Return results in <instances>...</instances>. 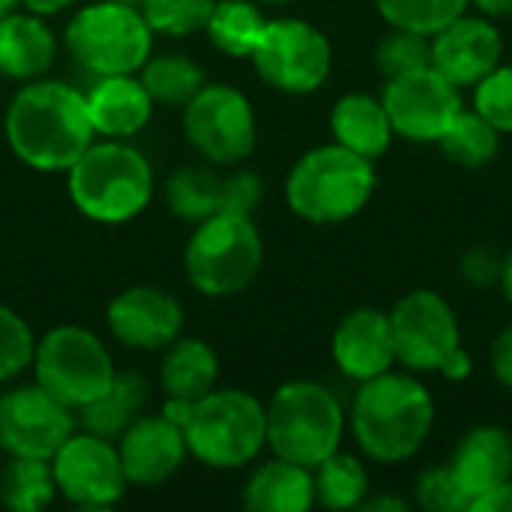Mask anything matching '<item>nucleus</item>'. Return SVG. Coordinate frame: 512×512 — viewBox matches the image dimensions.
Returning <instances> with one entry per match:
<instances>
[{
    "label": "nucleus",
    "mask_w": 512,
    "mask_h": 512,
    "mask_svg": "<svg viewBox=\"0 0 512 512\" xmlns=\"http://www.w3.org/2000/svg\"><path fill=\"white\" fill-rule=\"evenodd\" d=\"M3 129L15 159L45 174L69 171L96 141L84 93L51 78L24 81L18 87L6 108Z\"/></svg>",
    "instance_id": "f257e3e1"
},
{
    "label": "nucleus",
    "mask_w": 512,
    "mask_h": 512,
    "mask_svg": "<svg viewBox=\"0 0 512 512\" xmlns=\"http://www.w3.org/2000/svg\"><path fill=\"white\" fill-rule=\"evenodd\" d=\"M435 423V402L429 390L399 372H384L363 381L354 408L351 432L360 450L375 462H405L429 438Z\"/></svg>",
    "instance_id": "f03ea898"
},
{
    "label": "nucleus",
    "mask_w": 512,
    "mask_h": 512,
    "mask_svg": "<svg viewBox=\"0 0 512 512\" xmlns=\"http://www.w3.org/2000/svg\"><path fill=\"white\" fill-rule=\"evenodd\" d=\"M66 189L81 216L99 225H126L153 198V168L138 147L102 138L72 162Z\"/></svg>",
    "instance_id": "7ed1b4c3"
},
{
    "label": "nucleus",
    "mask_w": 512,
    "mask_h": 512,
    "mask_svg": "<svg viewBox=\"0 0 512 512\" xmlns=\"http://www.w3.org/2000/svg\"><path fill=\"white\" fill-rule=\"evenodd\" d=\"M372 192V159L336 141L303 153L285 180L288 207L294 210V216L312 225H339L354 219L369 204Z\"/></svg>",
    "instance_id": "20e7f679"
},
{
    "label": "nucleus",
    "mask_w": 512,
    "mask_h": 512,
    "mask_svg": "<svg viewBox=\"0 0 512 512\" xmlns=\"http://www.w3.org/2000/svg\"><path fill=\"white\" fill-rule=\"evenodd\" d=\"M183 435L192 459L216 471H237L267 447V405L246 390H210L192 402Z\"/></svg>",
    "instance_id": "39448f33"
},
{
    "label": "nucleus",
    "mask_w": 512,
    "mask_h": 512,
    "mask_svg": "<svg viewBox=\"0 0 512 512\" xmlns=\"http://www.w3.org/2000/svg\"><path fill=\"white\" fill-rule=\"evenodd\" d=\"M345 435L339 399L318 381H288L267 402V447L303 468L333 456Z\"/></svg>",
    "instance_id": "423d86ee"
},
{
    "label": "nucleus",
    "mask_w": 512,
    "mask_h": 512,
    "mask_svg": "<svg viewBox=\"0 0 512 512\" xmlns=\"http://www.w3.org/2000/svg\"><path fill=\"white\" fill-rule=\"evenodd\" d=\"M264 264V240L252 216L213 213L186 240L183 267L195 291L231 297L246 291Z\"/></svg>",
    "instance_id": "0eeeda50"
},
{
    "label": "nucleus",
    "mask_w": 512,
    "mask_h": 512,
    "mask_svg": "<svg viewBox=\"0 0 512 512\" xmlns=\"http://www.w3.org/2000/svg\"><path fill=\"white\" fill-rule=\"evenodd\" d=\"M153 30L141 9L114 0L81 6L66 24L63 45L90 75H135L150 51Z\"/></svg>",
    "instance_id": "6e6552de"
},
{
    "label": "nucleus",
    "mask_w": 512,
    "mask_h": 512,
    "mask_svg": "<svg viewBox=\"0 0 512 512\" xmlns=\"http://www.w3.org/2000/svg\"><path fill=\"white\" fill-rule=\"evenodd\" d=\"M33 375L36 384L60 399L66 408L81 411L111 387L117 369L108 348L93 330L60 324L36 342Z\"/></svg>",
    "instance_id": "1a4fd4ad"
},
{
    "label": "nucleus",
    "mask_w": 512,
    "mask_h": 512,
    "mask_svg": "<svg viewBox=\"0 0 512 512\" xmlns=\"http://www.w3.org/2000/svg\"><path fill=\"white\" fill-rule=\"evenodd\" d=\"M183 132L210 165H237L258 144L252 102L231 84H204L183 105Z\"/></svg>",
    "instance_id": "9d476101"
},
{
    "label": "nucleus",
    "mask_w": 512,
    "mask_h": 512,
    "mask_svg": "<svg viewBox=\"0 0 512 512\" xmlns=\"http://www.w3.org/2000/svg\"><path fill=\"white\" fill-rule=\"evenodd\" d=\"M255 72L282 93H315L333 66L327 36L303 18H267V27L249 57Z\"/></svg>",
    "instance_id": "9b49d317"
},
{
    "label": "nucleus",
    "mask_w": 512,
    "mask_h": 512,
    "mask_svg": "<svg viewBox=\"0 0 512 512\" xmlns=\"http://www.w3.org/2000/svg\"><path fill=\"white\" fill-rule=\"evenodd\" d=\"M57 495L81 510H108L126 495V471L117 441L93 432H72L51 456Z\"/></svg>",
    "instance_id": "f8f14e48"
},
{
    "label": "nucleus",
    "mask_w": 512,
    "mask_h": 512,
    "mask_svg": "<svg viewBox=\"0 0 512 512\" xmlns=\"http://www.w3.org/2000/svg\"><path fill=\"white\" fill-rule=\"evenodd\" d=\"M396 363L411 372H441L462 348V330L453 306L435 291H411L390 312Z\"/></svg>",
    "instance_id": "ddd939ff"
},
{
    "label": "nucleus",
    "mask_w": 512,
    "mask_h": 512,
    "mask_svg": "<svg viewBox=\"0 0 512 512\" xmlns=\"http://www.w3.org/2000/svg\"><path fill=\"white\" fill-rule=\"evenodd\" d=\"M75 432V411L39 384L0 396V450L21 459H48Z\"/></svg>",
    "instance_id": "4468645a"
},
{
    "label": "nucleus",
    "mask_w": 512,
    "mask_h": 512,
    "mask_svg": "<svg viewBox=\"0 0 512 512\" xmlns=\"http://www.w3.org/2000/svg\"><path fill=\"white\" fill-rule=\"evenodd\" d=\"M384 108L393 132L408 141H438L453 117L462 111V90L438 69L426 66L411 75L390 78L384 87Z\"/></svg>",
    "instance_id": "2eb2a0df"
},
{
    "label": "nucleus",
    "mask_w": 512,
    "mask_h": 512,
    "mask_svg": "<svg viewBox=\"0 0 512 512\" xmlns=\"http://www.w3.org/2000/svg\"><path fill=\"white\" fill-rule=\"evenodd\" d=\"M105 321L120 345L132 351H165L174 339H180L183 306L162 288L135 285L108 303Z\"/></svg>",
    "instance_id": "dca6fc26"
},
{
    "label": "nucleus",
    "mask_w": 512,
    "mask_h": 512,
    "mask_svg": "<svg viewBox=\"0 0 512 512\" xmlns=\"http://www.w3.org/2000/svg\"><path fill=\"white\" fill-rule=\"evenodd\" d=\"M501 54V33L483 15L462 12L438 33H432V69H438L459 90L474 87L495 66H501Z\"/></svg>",
    "instance_id": "f3484780"
},
{
    "label": "nucleus",
    "mask_w": 512,
    "mask_h": 512,
    "mask_svg": "<svg viewBox=\"0 0 512 512\" xmlns=\"http://www.w3.org/2000/svg\"><path fill=\"white\" fill-rule=\"evenodd\" d=\"M117 453L129 486L150 489L168 483L183 468L189 447L180 426H174L162 414H141L117 438Z\"/></svg>",
    "instance_id": "a211bd4d"
},
{
    "label": "nucleus",
    "mask_w": 512,
    "mask_h": 512,
    "mask_svg": "<svg viewBox=\"0 0 512 512\" xmlns=\"http://www.w3.org/2000/svg\"><path fill=\"white\" fill-rule=\"evenodd\" d=\"M333 363L351 381H372L393 369L396 342L390 315L378 309L348 312L333 333Z\"/></svg>",
    "instance_id": "6ab92c4d"
},
{
    "label": "nucleus",
    "mask_w": 512,
    "mask_h": 512,
    "mask_svg": "<svg viewBox=\"0 0 512 512\" xmlns=\"http://www.w3.org/2000/svg\"><path fill=\"white\" fill-rule=\"evenodd\" d=\"M87 114L93 123V132L99 138H117L129 141L138 135L150 117H153V99L147 87L135 75H99L96 84L84 93Z\"/></svg>",
    "instance_id": "aec40b11"
},
{
    "label": "nucleus",
    "mask_w": 512,
    "mask_h": 512,
    "mask_svg": "<svg viewBox=\"0 0 512 512\" xmlns=\"http://www.w3.org/2000/svg\"><path fill=\"white\" fill-rule=\"evenodd\" d=\"M462 492L471 501V510L477 501L492 495L498 486H504L512 477V441L510 435L498 426H477L471 429L450 462Z\"/></svg>",
    "instance_id": "412c9836"
},
{
    "label": "nucleus",
    "mask_w": 512,
    "mask_h": 512,
    "mask_svg": "<svg viewBox=\"0 0 512 512\" xmlns=\"http://www.w3.org/2000/svg\"><path fill=\"white\" fill-rule=\"evenodd\" d=\"M57 57V36L45 15L30 9L0 18V75L12 81L45 78Z\"/></svg>",
    "instance_id": "4be33fe9"
},
{
    "label": "nucleus",
    "mask_w": 512,
    "mask_h": 512,
    "mask_svg": "<svg viewBox=\"0 0 512 512\" xmlns=\"http://www.w3.org/2000/svg\"><path fill=\"white\" fill-rule=\"evenodd\" d=\"M243 507L252 512H306L315 507L312 468L288 459H270L252 471L243 489Z\"/></svg>",
    "instance_id": "5701e85b"
},
{
    "label": "nucleus",
    "mask_w": 512,
    "mask_h": 512,
    "mask_svg": "<svg viewBox=\"0 0 512 512\" xmlns=\"http://www.w3.org/2000/svg\"><path fill=\"white\" fill-rule=\"evenodd\" d=\"M330 129H333L336 144H342L372 162L390 150V141L396 135L384 102L369 93L342 96L330 111Z\"/></svg>",
    "instance_id": "b1692460"
},
{
    "label": "nucleus",
    "mask_w": 512,
    "mask_h": 512,
    "mask_svg": "<svg viewBox=\"0 0 512 512\" xmlns=\"http://www.w3.org/2000/svg\"><path fill=\"white\" fill-rule=\"evenodd\" d=\"M219 381V357L216 351L195 336L174 339L165 348L162 366H159V387L165 396L198 402L210 390H216Z\"/></svg>",
    "instance_id": "393cba45"
},
{
    "label": "nucleus",
    "mask_w": 512,
    "mask_h": 512,
    "mask_svg": "<svg viewBox=\"0 0 512 512\" xmlns=\"http://www.w3.org/2000/svg\"><path fill=\"white\" fill-rule=\"evenodd\" d=\"M147 393H150V387L138 372H117L111 387L96 402H90L78 411L84 432L117 441L144 414Z\"/></svg>",
    "instance_id": "a878e982"
},
{
    "label": "nucleus",
    "mask_w": 512,
    "mask_h": 512,
    "mask_svg": "<svg viewBox=\"0 0 512 512\" xmlns=\"http://www.w3.org/2000/svg\"><path fill=\"white\" fill-rule=\"evenodd\" d=\"M264 27L267 18L258 9V0H216L204 33L222 54L252 57Z\"/></svg>",
    "instance_id": "bb28decb"
},
{
    "label": "nucleus",
    "mask_w": 512,
    "mask_h": 512,
    "mask_svg": "<svg viewBox=\"0 0 512 512\" xmlns=\"http://www.w3.org/2000/svg\"><path fill=\"white\" fill-rule=\"evenodd\" d=\"M165 201L183 222H204L222 210V177L207 165H183L165 183Z\"/></svg>",
    "instance_id": "cd10ccee"
},
{
    "label": "nucleus",
    "mask_w": 512,
    "mask_h": 512,
    "mask_svg": "<svg viewBox=\"0 0 512 512\" xmlns=\"http://www.w3.org/2000/svg\"><path fill=\"white\" fill-rule=\"evenodd\" d=\"M57 498V483L48 459L9 456L0 468V504L12 512H39Z\"/></svg>",
    "instance_id": "c85d7f7f"
},
{
    "label": "nucleus",
    "mask_w": 512,
    "mask_h": 512,
    "mask_svg": "<svg viewBox=\"0 0 512 512\" xmlns=\"http://www.w3.org/2000/svg\"><path fill=\"white\" fill-rule=\"evenodd\" d=\"M138 78L156 105L171 108H183L207 84L204 69L186 54H150L147 63L138 69Z\"/></svg>",
    "instance_id": "c756f323"
},
{
    "label": "nucleus",
    "mask_w": 512,
    "mask_h": 512,
    "mask_svg": "<svg viewBox=\"0 0 512 512\" xmlns=\"http://www.w3.org/2000/svg\"><path fill=\"white\" fill-rule=\"evenodd\" d=\"M315 504L327 510H357L369 498V474L357 456L333 453L312 468Z\"/></svg>",
    "instance_id": "7c9ffc66"
},
{
    "label": "nucleus",
    "mask_w": 512,
    "mask_h": 512,
    "mask_svg": "<svg viewBox=\"0 0 512 512\" xmlns=\"http://www.w3.org/2000/svg\"><path fill=\"white\" fill-rule=\"evenodd\" d=\"M498 141H501V132L483 114L465 111V108L453 117L447 132L438 138L444 156L456 165H465V168L489 165L498 153Z\"/></svg>",
    "instance_id": "2f4dec72"
},
{
    "label": "nucleus",
    "mask_w": 512,
    "mask_h": 512,
    "mask_svg": "<svg viewBox=\"0 0 512 512\" xmlns=\"http://www.w3.org/2000/svg\"><path fill=\"white\" fill-rule=\"evenodd\" d=\"M471 0H375L381 15L393 27L417 30V33H438L444 24L459 18Z\"/></svg>",
    "instance_id": "473e14b6"
},
{
    "label": "nucleus",
    "mask_w": 512,
    "mask_h": 512,
    "mask_svg": "<svg viewBox=\"0 0 512 512\" xmlns=\"http://www.w3.org/2000/svg\"><path fill=\"white\" fill-rule=\"evenodd\" d=\"M216 0H144L141 12L153 33L162 36H189L201 33L210 21Z\"/></svg>",
    "instance_id": "72a5a7b5"
},
{
    "label": "nucleus",
    "mask_w": 512,
    "mask_h": 512,
    "mask_svg": "<svg viewBox=\"0 0 512 512\" xmlns=\"http://www.w3.org/2000/svg\"><path fill=\"white\" fill-rule=\"evenodd\" d=\"M426 66H432V36L426 33L393 27V33L378 45V69L387 81L420 72Z\"/></svg>",
    "instance_id": "f704fd0d"
},
{
    "label": "nucleus",
    "mask_w": 512,
    "mask_h": 512,
    "mask_svg": "<svg viewBox=\"0 0 512 512\" xmlns=\"http://www.w3.org/2000/svg\"><path fill=\"white\" fill-rule=\"evenodd\" d=\"M33 351H36V339L30 324L15 309L0 303V384L30 369Z\"/></svg>",
    "instance_id": "c9c22d12"
},
{
    "label": "nucleus",
    "mask_w": 512,
    "mask_h": 512,
    "mask_svg": "<svg viewBox=\"0 0 512 512\" xmlns=\"http://www.w3.org/2000/svg\"><path fill=\"white\" fill-rule=\"evenodd\" d=\"M474 111L483 114L501 135L512 132V66H495L474 84Z\"/></svg>",
    "instance_id": "e433bc0d"
},
{
    "label": "nucleus",
    "mask_w": 512,
    "mask_h": 512,
    "mask_svg": "<svg viewBox=\"0 0 512 512\" xmlns=\"http://www.w3.org/2000/svg\"><path fill=\"white\" fill-rule=\"evenodd\" d=\"M417 504L429 512H468L471 501L462 492L456 474L450 465H435L429 471L420 474L417 486H414Z\"/></svg>",
    "instance_id": "4c0bfd02"
},
{
    "label": "nucleus",
    "mask_w": 512,
    "mask_h": 512,
    "mask_svg": "<svg viewBox=\"0 0 512 512\" xmlns=\"http://www.w3.org/2000/svg\"><path fill=\"white\" fill-rule=\"evenodd\" d=\"M264 183L255 171H234L222 177V210L219 213H237V216H252L261 204Z\"/></svg>",
    "instance_id": "58836bf2"
},
{
    "label": "nucleus",
    "mask_w": 512,
    "mask_h": 512,
    "mask_svg": "<svg viewBox=\"0 0 512 512\" xmlns=\"http://www.w3.org/2000/svg\"><path fill=\"white\" fill-rule=\"evenodd\" d=\"M501 270H504V261L492 252V249H471L465 258H462V276L471 282V285H495L501 282Z\"/></svg>",
    "instance_id": "ea45409f"
},
{
    "label": "nucleus",
    "mask_w": 512,
    "mask_h": 512,
    "mask_svg": "<svg viewBox=\"0 0 512 512\" xmlns=\"http://www.w3.org/2000/svg\"><path fill=\"white\" fill-rule=\"evenodd\" d=\"M492 372L495 378L512 390V324L504 327L492 345Z\"/></svg>",
    "instance_id": "a19ab883"
},
{
    "label": "nucleus",
    "mask_w": 512,
    "mask_h": 512,
    "mask_svg": "<svg viewBox=\"0 0 512 512\" xmlns=\"http://www.w3.org/2000/svg\"><path fill=\"white\" fill-rule=\"evenodd\" d=\"M474 510L477 512H512V477L504 483V486H498L492 495H486L483 501H477L474 504Z\"/></svg>",
    "instance_id": "79ce46f5"
},
{
    "label": "nucleus",
    "mask_w": 512,
    "mask_h": 512,
    "mask_svg": "<svg viewBox=\"0 0 512 512\" xmlns=\"http://www.w3.org/2000/svg\"><path fill=\"white\" fill-rule=\"evenodd\" d=\"M471 357H468V351L465 348H456L453 351V357L444 363V369H441V375L444 378H450V381H465L468 375H471Z\"/></svg>",
    "instance_id": "37998d69"
},
{
    "label": "nucleus",
    "mask_w": 512,
    "mask_h": 512,
    "mask_svg": "<svg viewBox=\"0 0 512 512\" xmlns=\"http://www.w3.org/2000/svg\"><path fill=\"white\" fill-rule=\"evenodd\" d=\"M72 3H78V0H21V6L24 9H30V12H36V15H57V12H63V9H69Z\"/></svg>",
    "instance_id": "c03bdc74"
},
{
    "label": "nucleus",
    "mask_w": 512,
    "mask_h": 512,
    "mask_svg": "<svg viewBox=\"0 0 512 512\" xmlns=\"http://www.w3.org/2000/svg\"><path fill=\"white\" fill-rule=\"evenodd\" d=\"M360 510L369 512H408V504L393 498V495H378V498H366Z\"/></svg>",
    "instance_id": "a18cd8bd"
},
{
    "label": "nucleus",
    "mask_w": 512,
    "mask_h": 512,
    "mask_svg": "<svg viewBox=\"0 0 512 512\" xmlns=\"http://www.w3.org/2000/svg\"><path fill=\"white\" fill-rule=\"evenodd\" d=\"M483 15H512V0H471Z\"/></svg>",
    "instance_id": "49530a36"
},
{
    "label": "nucleus",
    "mask_w": 512,
    "mask_h": 512,
    "mask_svg": "<svg viewBox=\"0 0 512 512\" xmlns=\"http://www.w3.org/2000/svg\"><path fill=\"white\" fill-rule=\"evenodd\" d=\"M501 285H504V294L512 303V252L504 258V270H501Z\"/></svg>",
    "instance_id": "de8ad7c7"
},
{
    "label": "nucleus",
    "mask_w": 512,
    "mask_h": 512,
    "mask_svg": "<svg viewBox=\"0 0 512 512\" xmlns=\"http://www.w3.org/2000/svg\"><path fill=\"white\" fill-rule=\"evenodd\" d=\"M18 6H21V0H0V18L12 15V12H15Z\"/></svg>",
    "instance_id": "09e8293b"
},
{
    "label": "nucleus",
    "mask_w": 512,
    "mask_h": 512,
    "mask_svg": "<svg viewBox=\"0 0 512 512\" xmlns=\"http://www.w3.org/2000/svg\"><path fill=\"white\" fill-rule=\"evenodd\" d=\"M114 3H123V6H135V9H141V3H144V0H114Z\"/></svg>",
    "instance_id": "8fccbe9b"
},
{
    "label": "nucleus",
    "mask_w": 512,
    "mask_h": 512,
    "mask_svg": "<svg viewBox=\"0 0 512 512\" xmlns=\"http://www.w3.org/2000/svg\"><path fill=\"white\" fill-rule=\"evenodd\" d=\"M258 3H294V0H258Z\"/></svg>",
    "instance_id": "3c124183"
}]
</instances>
